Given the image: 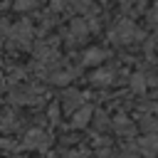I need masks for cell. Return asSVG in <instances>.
Segmentation results:
<instances>
[{
    "label": "cell",
    "mask_w": 158,
    "mask_h": 158,
    "mask_svg": "<svg viewBox=\"0 0 158 158\" xmlns=\"http://www.w3.org/2000/svg\"><path fill=\"white\" fill-rule=\"evenodd\" d=\"M49 143H52V138H49V133L42 131V128L27 131V136H25V141H22V146H25V148H32V151H44V148H49Z\"/></svg>",
    "instance_id": "cell-1"
},
{
    "label": "cell",
    "mask_w": 158,
    "mask_h": 158,
    "mask_svg": "<svg viewBox=\"0 0 158 158\" xmlns=\"http://www.w3.org/2000/svg\"><path fill=\"white\" fill-rule=\"evenodd\" d=\"M114 37H116V42H131V40L141 37V32L136 30V25L131 20H121L118 27H116V32H114Z\"/></svg>",
    "instance_id": "cell-2"
},
{
    "label": "cell",
    "mask_w": 158,
    "mask_h": 158,
    "mask_svg": "<svg viewBox=\"0 0 158 158\" xmlns=\"http://www.w3.org/2000/svg\"><path fill=\"white\" fill-rule=\"evenodd\" d=\"M136 148H138V153H143L146 158H153V156L158 153V133H148V136L138 138Z\"/></svg>",
    "instance_id": "cell-3"
},
{
    "label": "cell",
    "mask_w": 158,
    "mask_h": 158,
    "mask_svg": "<svg viewBox=\"0 0 158 158\" xmlns=\"http://www.w3.org/2000/svg\"><path fill=\"white\" fill-rule=\"evenodd\" d=\"M30 37H32V27L27 22H17L15 30H12V35H10V40H15V44H20V47H27Z\"/></svg>",
    "instance_id": "cell-4"
},
{
    "label": "cell",
    "mask_w": 158,
    "mask_h": 158,
    "mask_svg": "<svg viewBox=\"0 0 158 158\" xmlns=\"http://www.w3.org/2000/svg\"><path fill=\"white\" fill-rule=\"evenodd\" d=\"M89 116H91V109H89V106H81V109L74 114V121H72V126H74V128H84V126L89 123Z\"/></svg>",
    "instance_id": "cell-5"
},
{
    "label": "cell",
    "mask_w": 158,
    "mask_h": 158,
    "mask_svg": "<svg viewBox=\"0 0 158 158\" xmlns=\"http://www.w3.org/2000/svg\"><path fill=\"white\" fill-rule=\"evenodd\" d=\"M62 104H64V109H67V111H74L77 106H81V96H79V91H67Z\"/></svg>",
    "instance_id": "cell-6"
},
{
    "label": "cell",
    "mask_w": 158,
    "mask_h": 158,
    "mask_svg": "<svg viewBox=\"0 0 158 158\" xmlns=\"http://www.w3.org/2000/svg\"><path fill=\"white\" fill-rule=\"evenodd\" d=\"M101 57H104V52H96V49H94V52L86 54V62H89V64H96V62H101Z\"/></svg>",
    "instance_id": "cell-7"
},
{
    "label": "cell",
    "mask_w": 158,
    "mask_h": 158,
    "mask_svg": "<svg viewBox=\"0 0 158 158\" xmlns=\"http://www.w3.org/2000/svg\"><path fill=\"white\" fill-rule=\"evenodd\" d=\"M116 131H121V133H131L133 126H131L128 121H116Z\"/></svg>",
    "instance_id": "cell-8"
},
{
    "label": "cell",
    "mask_w": 158,
    "mask_h": 158,
    "mask_svg": "<svg viewBox=\"0 0 158 158\" xmlns=\"http://www.w3.org/2000/svg\"><path fill=\"white\" fill-rule=\"evenodd\" d=\"M15 7L17 10H30V7H35V0H17Z\"/></svg>",
    "instance_id": "cell-9"
},
{
    "label": "cell",
    "mask_w": 158,
    "mask_h": 158,
    "mask_svg": "<svg viewBox=\"0 0 158 158\" xmlns=\"http://www.w3.org/2000/svg\"><path fill=\"white\" fill-rule=\"evenodd\" d=\"M143 128H146V131H151V128H158V121H156L153 116H148V118L143 121Z\"/></svg>",
    "instance_id": "cell-10"
},
{
    "label": "cell",
    "mask_w": 158,
    "mask_h": 158,
    "mask_svg": "<svg viewBox=\"0 0 158 158\" xmlns=\"http://www.w3.org/2000/svg\"><path fill=\"white\" fill-rule=\"evenodd\" d=\"M148 17H151V22H158V5L151 10V15H148Z\"/></svg>",
    "instance_id": "cell-11"
},
{
    "label": "cell",
    "mask_w": 158,
    "mask_h": 158,
    "mask_svg": "<svg viewBox=\"0 0 158 158\" xmlns=\"http://www.w3.org/2000/svg\"><path fill=\"white\" fill-rule=\"evenodd\" d=\"M64 158H84V153H79V151H72V153H67Z\"/></svg>",
    "instance_id": "cell-12"
}]
</instances>
